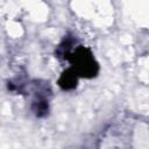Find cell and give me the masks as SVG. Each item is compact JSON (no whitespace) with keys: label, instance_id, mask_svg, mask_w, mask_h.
Listing matches in <instances>:
<instances>
[{"label":"cell","instance_id":"1","mask_svg":"<svg viewBox=\"0 0 149 149\" xmlns=\"http://www.w3.org/2000/svg\"><path fill=\"white\" fill-rule=\"evenodd\" d=\"M57 55L71 64V69L78 77L93 78L99 72V64L91 50L81 44H77L73 38H65L59 44Z\"/></svg>","mask_w":149,"mask_h":149},{"label":"cell","instance_id":"2","mask_svg":"<svg viewBox=\"0 0 149 149\" xmlns=\"http://www.w3.org/2000/svg\"><path fill=\"white\" fill-rule=\"evenodd\" d=\"M31 86H33L31 92L34 93V95H33L30 108L36 116L43 118L49 112V97L51 93L50 86L48 85V83L45 81L41 83L40 80L37 81L35 80Z\"/></svg>","mask_w":149,"mask_h":149},{"label":"cell","instance_id":"3","mask_svg":"<svg viewBox=\"0 0 149 149\" xmlns=\"http://www.w3.org/2000/svg\"><path fill=\"white\" fill-rule=\"evenodd\" d=\"M77 84H78V76L74 73V71L71 68L63 71L58 79V85L64 91H70L76 88Z\"/></svg>","mask_w":149,"mask_h":149}]
</instances>
